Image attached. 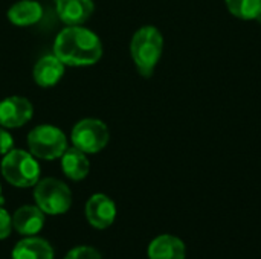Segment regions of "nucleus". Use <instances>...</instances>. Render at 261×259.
Listing matches in <instances>:
<instances>
[{
	"instance_id": "f257e3e1",
	"label": "nucleus",
	"mask_w": 261,
	"mask_h": 259,
	"mask_svg": "<svg viewBox=\"0 0 261 259\" xmlns=\"http://www.w3.org/2000/svg\"><path fill=\"white\" fill-rule=\"evenodd\" d=\"M54 55L64 66H93L102 56L99 37L83 26L64 27L54 41Z\"/></svg>"
},
{
	"instance_id": "f03ea898",
	"label": "nucleus",
	"mask_w": 261,
	"mask_h": 259,
	"mask_svg": "<svg viewBox=\"0 0 261 259\" xmlns=\"http://www.w3.org/2000/svg\"><path fill=\"white\" fill-rule=\"evenodd\" d=\"M164 37L154 26H142L130 41V55L141 76L150 78L162 56Z\"/></svg>"
},
{
	"instance_id": "7ed1b4c3",
	"label": "nucleus",
	"mask_w": 261,
	"mask_h": 259,
	"mask_svg": "<svg viewBox=\"0 0 261 259\" xmlns=\"http://www.w3.org/2000/svg\"><path fill=\"white\" fill-rule=\"evenodd\" d=\"M0 169L3 179L17 188H31L40 180L38 162L31 153L23 150H11L5 154Z\"/></svg>"
},
{
	"instance_id": "20e7f679",
	"label": "nucleus",
	"mask_w": 261,
	"mask_h": 259,
	"mask_svg": "<svg viewBox=\"0 0 261 259\" xmlns=\"http://www.w3.org/2000/svg\"><path fill=\"white\" fill-rule=\"evenodd\" d=\"M28 147L35 159L55 160L67 150V139L58 127L43 124L31 130L28 134Z\"/></svg>"
},
{
	"instance_id": "39448f33",
	"label": "nucleus",
	"mask_w": 261,
	"mask_h": 259,
	"mask_svg": "<svg viewBox=\"0 0 261 259\" xmlns=\"http://www.w3.org/2000/svg\"><path fill=\"white\" fill-rule=\"evenodd\" d=\"M34 200L44 214L61 215L72 206V192L64 182L47 177L34 186Z\"/></svg>"
},
{
	"instance_id": "423d86ee",
	"label": "nucleus",
	"mask_w": 261,
	"mask_h": 259,
	"mask_svg": "<svg viewBox=\"0 0 261 259\" xmlns=\"http://www.w3.org/2000/svg\"><path fill=\"white\" fill-rule=\"evenodd\" d=\"M70 139L73 147H76L83 153L95 154L107 147L110 140V131L102 121L87 118L75 124Z\"/></svg>"
},
{
	"instance_id": "0eeeda50",
	"label": "nucleus",
	"mask_w": 261,
	"mask_h": 259,
	"mask_svg": "<svg viewBox=\"0 0 261 259\" xmlns=\"http://www.w3.org/2000/svg\"><path fill=\"white\" fill-rule=\"evenodd\" d=\"M34 107L28 98L9 96L0 101V127L20 128L32 119Z\"/></svg>"
},
{
	"instance_id": "6e6552de",
	"label": "nucleus",
	"mask_w": 261,
	"mask_h": 259,
	"mask_svg": "<svg viewBox=\"0 0 261 259\" xmlns=\"http://www.w3.org/2000/svg\"><path fill=\"white\" fill-rule=\"evenodd\" d=\"M86 218L95 229H107L116 218L115 202L106 194H93L86 203Z\"/></svg>"
},
{
	"instance_id": "1a4fd4ad",
	"label": "nucleus",
	"mask_w": 261,
	"mask_h": 259,
	"mask_svg": "<svg viewBox=\"0 0 261 259\" xmlns=\"http://www.w3.org/2000/svg\"><path fill=\"white\" fill-rule=\"evenodd\" d=\"M57 14L67 26H81L93 14V0H57Z\"/></svg>"
},
{
	"instance_id": "9d476101",
	"label": "nucleus",
	"mask_w": 261,
	"mask_h": 259,
	"mask_svg": "<svg viewBox=\"0 0 261 259\" xmlns=\"http://www.w3.org/2000/svg\"><path fill=\"white\" fill-rule=\"evenodd\" d=\"M44 226V212L35 205L18 208L12 215V227L23 237L37 235Z\"/></svg>"
},
{
	"instance_id": "9b49d317",
	"label": "nucleus",
	"mask_w": 261,
	"mask_h": 259,
	"mask_svg": "<svg viewBox=\"0 0 261 259\" xmlns=\"http://www.w3.org/2000/svg\"><path fill=\"white\" fill-rule=\"evenodd\" d=\"M63 75H64V64L55 55L41 56L35 63L34 70H32L34 81L43 89H49V87H54L55 84H58V81L63 78Z\"/></svg>"
},
{
	"instance_id": "f8f14e48",
	"label": "nucleus",
	"mask_w": 261,
	"mask_h": 259,
	"mask_svg": "<svg viewBox=\"0 0 261 259\" xmlns=\"http://www.w3.org/2000/svg\"><path fill=\"white\" fill-rule=\"evenodd\" d=\"M148 259H185L187 247L174 235H159L148 246Z\"/></svg>"
},
{
	"instance_id": "ddd939ff",
	"label": "nucleus",
	"mask_w": 261,
	"mask_h": 259,
	"mask_svg": "<svg viewBox=\"0 0 261 259\" xmlns=\"http://www.w3.org/2000/svg\"><path fill=\"white\" fill-rule=\"evenodd\" d=\"M52 246L38 237H26L12 250V259H54Z\"/></svg>"
},
{
	"instance_id": "4468645a",
	"label": "nucleus",
	"mask_w": 261,
	"mask_h": 259,
	"mask_svg": "<svg viewBox=\"0 0 261 259\" xmlns=\"http://www.w3.org/2000/svg\"><path fill=\"white\" fill-rule=\"evenodd\" d=\"M61 169L66 177L73 182H80L87 177L90 171V163L86 153H83L76 147H72L67 148L61 156Z\"/></svg>"
},
{
	"instance_id": "2eb2a0df",
	"label": "nucleus",
	"mask_w": 261,
	"mask_h": 259,
	"mask_svg": "<svg viewBox=\"0 0 261 259\" xmlns=\"http://www.w3.org/2000/svg\"><path fill=\"white\" fill-rule=\"evenodd\" d=\"M43 17V8L35 0H18L8 9V20L15 26H32Z\"/></svg>"
},
{
	"instance_id": "dca6fc26",
	"label": "nucleus",
	"mask_w": 261,
	"mask_h": 259,
	"mask_svg": "<svg viewBox=\"0 0 261 259\" xmlns=\"http://www.w3.org/2000/svg\"><path fill=\"white\" fill-rule=\"evenodd\" d=\"M228 11L242 20H254L261 8V0H225Z\"/></svg>"
},
{
	"instance_id": "f3484780",
	"label": "nucleus",
	"mask_w": 261,
	"mask_h": 259,
	"mask_svg": "<svg viewBox=\"0 0 261 259\" xmlns=\"http://www.w3.org/2000/svg\"><path fill=\"white\" fill-rule=\"evenodd\" d=\"M64 259H102L101 253L90 246H80L72 249Z\"/></svg>"
},
{
	"instance_id": "a211bd4d",
	"label": "nucleus",
	"mask_w": 261,
	"mask_h": 259,
	"mask_svg": "<svg viewBox=\"0 0 261 259\" xmlns=\"http://www.w3.org/2000/svg\"><path fill=\"white\" fill-rule=\"evenodd\" d=\"M12 231V217L8 214L6 209L0 208V241L6 240Z\"/></svg>"
},
{
	"instance_id": "6ab92c4d",
	"label": "nucleus",
	"mask_w": 261,
	"mask_h": 259,
	"mask_svg": "<svg viewBox=\"0 0 261 259\" xmlns=\"http://www.w3.org/2000/svg\"><path fill=\"white\" fill-rule=\"evenodd\" d=\"M11 150H14V139L12 136L0 127V154H8Z\"/></svg>"
},
{
	"instance_id": "aec40b11",
	"label": "nucleus",
	"mask_w": 261,
	"mask_h": 259,
	"mask_svg": "<svg viewBox=\"0 0 261 259\" xmlns=\"http://www.w3.org/2000/svg\"><path fill=\"white\" fill-rule=\"evenodd\" d=\"M254 20H255V21H258V23L261 24V8H260V11L257 12V15H255V18H254Z\"/></svg>"
},
{
	"instance_id": "412c9836",
	"label": "nucleus",
	"mask_w": 261,
	"mask_h": 259,
	"mask_svg": "<svg viewBox=\"0 0 261 259\" xmlns=\"http://www.w3.org/2000/svg\"><path fill=\"white\" fill-rule=\"evenodd\" d=\"M3 200H2V186H0V203H2Z\"/></svg>"
}]
</instances>
